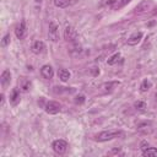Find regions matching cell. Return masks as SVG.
<instances>
[{
	"label": "cell",
	"mask_w": 157,
	"mask_h": 157,
	"mask_svg": "<svg viewBox=\"0 0 157 157\" xmlns=\"http://www.w3.org/2000/svg\"><path fill=\"white\" fill-rule=\"evenodd\" d=\"M123 135H124V132L121 130H105V131L99 132L96 136V140L99 141V142H105V141H110L113 139L120 137Z\"/></svg>",
	"instance_id": "1"
},
{
	"label": "cell",
	"mask_w": 157,
	"mask_h": 157,
	"mask_svg": "<svg viewBox=\"0 0 157 157\" xmlns=\"http://www.w3.org/2000/svg\"><path fill=\"white\" fill-rule=\"evenodd\" d=\"M59 37H60V34H59V26L54 21H50L49 22V28H48V38L52 42H58Z\"/></svg>",
	"instance_id": "2"
},
{
	"label": "cell",
	"mask_w": 157,
	"mask_h": 157,
	"mask_svg": "<svg viewBox=\"0 0 157 157\" xmlns=\"http://www.w3.org/2000/svg\"><path fill=\"white\" fill-rule=\"evenodd\" d=\"M52 147H53V150H54L55 153L64 155L66 152V150H67V142L65 140H63V139H58V140H55L53 142Z\"/></svg>",
	"instance_id": "3"
},
{
	"label": "cell",
	"mask_w": 157,
	"mask_h": 157,
	"mask_svg": "<svg viewBox=\"0 0 157 157\" xmlns=\"http://www.w3.org/2000/svg\"><path fill=\"white\" fill-rule=\"evenodd\" d=\"M44 109L48 114H56L61 110V105H60V103H58L55 101H49V102L45 103Z\"/></svg>",
	"instance_id": "4"
},
{
	"label": "cell",
	"mask_w": 157,
	"mask_h": 157,
	"mask_svg": "<svg viewBox=\"0 0 157 157\" xmlns=\"http://www.w3.org/2000/svg\"><path fill=\"white\" fill-rule=\"evenodd\" d=\"M78 37L76 29L72 27V26H66L65 29H64V38L67 40V42H74L76 40Z\"/></svg>",
	"instance_id": "5"
},
{
	"label": "cell",
	"mask_w": 157,
	"mask_h": 157,
	"mask_svg": "<svg viewBox=\"0 0 157 157\" xmlns=\"http://www.w3.org/2000/svg\"><path fill=\"white\" fill-rule=\"evenodd\" d=\"M152 6H153V2H152L151 0H144V1H141V2L135 7V13H144V12L148 11Z\"/></svg>",
	"instance_id": "6"
},
{
	"label": "cell",
	"mask_w": 157,
	"mask_h": 157,
	"mask_svg": "<svg viewBox=\"0 0 157 157\" xmlns=\"http://www.w3.org/2000/svg\"><path fill=\"white\" fill-rule=\"evenodd\" d=\"M26 33H27L26 23H25V21H21V22L16 26V28H15V34H16V37H17L18 39H23V38L26 37Z\"/></svg>",
	"instance_id": "7"
},
{
	"label": "cell",
	"mask_w": 157,
	"mask_h": 157,
	"mask_svg": "<svg viewBox=\"0 0 157 157\" xmlns=\"http://www.w3.org/2000/svg\"><path fill=\"white\" fill-rule=\"evenodd\" d=\"M142 39V32H134L126 40V43L129 45H136L140 40Z\"/></svg>",
	"instance_id": "8"
},
{
	"label": "cell",
	"mask_w": 157,
	"mask_h": 157,
	"mask_svg": "<svg viewBox=\"0 0 157 157\" xmlns=\"http://www.w3.org/2000/svg\"><path fill=\"white\" fill-rule=\"evenodd\" d=\"M31 49H32V52H33L34 54H42V53L45 50V44H44V42H42V40H36V42L32 44Z\"/></svg>",
	"instance_id": "9"
},
{
	"label": "cell",
	"mask_w": 157,
	"mask_h": 157,
	"mask_svg": "<svg viewBox=\"0 0 157 157\" xmlns=\"http://www.w3.org/2000/svg\"><path fill=\"white\" fill-rule=\"evenodd\" d=\"M40 74H42V76L44 78L50 80L53 77V75H54V71H53V67L50 65H43L42 69H40Z\"/></svg>",
	"instance_id": "10"
},
{
	"label": "cell",
	"mask_w": 157,
	"mask_h": 157,
	"mask_svg": "<svg viewBox=\"0 0 157 157\" xmlns=\"http://www.w3.org/2000/svg\"><path fill=\"white\" fill-rule=\"evenodd\" d=\"M0 81H1L2 87H6L11 81V72L9 70H4L1 74V77H0Z\"/></svg>",
	"instance_id": "11"
},
{
	"label": "cell",
	"mask_w": 157,
	"mask_h": 157,
	"mask_svg": "<svg viewBox=\"0 0 157 157\" xmlns=\"http://www.w3.org/2000/svg\"><path fill=\"white\" fill-rule=\"evenodd\" d=\"M18 102H20V92H18V90L15 88V90H12V93L10 96V103L12 105H16Z\"/></svg>",
	"instance_id": "12"
},
{
	"label": "cell",
	"mask_w": 157,
	"mask_h": 157,
	"mask_svg": "<svg viewBox=\"0 0 157 157\" xmlns=\"http://www.w3.org/2000/svg\"><path fill=\"white\" fill-rule=\"evenodd\" d=\"M144 157H157V148L156 147H148L145 151H142Z\"/></svg>",
	"instance_id": "13"
},
{
	"label": "cell",
	"mask_w": 157,
	"mask_h": 157,
	"mask_svg": "<svg viewBox=\"0 0 157 157\" xmlns=\"http://www.w3.org/2000/svg\"><path fill=\"white\" fill-rule=\"evenodd\" d=\"M131 0H115V2L112 5V9L113 10H119L121 7H124L126 4H129Z\"/></svg>",
	"instance_id": "14"
},
{
	"label": "cell",
	"mask_w": 157,
	"mask_h": 157,
	"mask_svg": "<svg viewBox=\"0 0 157 157\" xmlns=\"http://www.w3.org/2000/svg\"><path fill=\"white\" fill-rule=\"evenodd\" d=\"M71 2H72V0H54V5L60 9L67 7L69 5H71Z\"/></svg>",
	"instance_id": "15"
},
{
	"label": "cell",
	"mask_w": 157,
	"mask_h": 157,
	"mask_svg": "<svg viewBox=\"0 0 157 157\" xmlns=\"http://www.w3.org/2000/svg\"><path fill=\"white\" fill-rule=\"evenodd\" d=\"M58 75H59V77H60V80L61 81H67L69 78H70V72L67 71V70H65V69H60L59 71H58Z\"/></svg>",
	"instance_id": "16"
},
{
	"label": "cell",
	"mask_w": 157,
	"mask_h": 157,
	"mask_svg": "<svg viewBox=\"0 0 157 157\" xmlns=\"http://www.w3.org/2000/svg\"><path fill=\"white\" fill-rule=\"evenodd\" d=\"M119 59H120V53H115L113 56H110V58L107 60V64H108V65H114L115 63H118Z\"/></svg>",
	"instance_id": "17"
},
{
	"label": "cell",
	"mask_w": 157,
	"mask_h": 157,
	"mask_svg": "<svg viewBox=\"0 0 157 157\" xmlns=\"http://www.w3.org/2000/svg\"><path fill=\"white\" fill-rule=\"evenodd\" d=\"M29 86H31V82L28 80H26V78H22V81H21V88H22V91L23 92H27L29 90Z\"/></svg>",
	"instance_id": "18"
},
{
	"label": "cell",
	"mask_w": 157,
	"mask_h": 157,
	"mask_svg": "<svg viewBox=\"0 0 157 157\" xmlns=\"http://www.w3.org/2000/svg\"><path fill=\"white\" fill-rule=\"evenodd\" d=\"M150 87H151V82L148 80H144L142 83H141V86H140V90L142 92H146L147 90H150Z\"/></svg>",
	"instance_id": "19"
},
{
	"label": "cell",
	"mask_w": 157,
	"mask_h": 157,
	"mask_svg": "<svg viewBox=\"0 0 157 157\" xmlns=\"http://www.w3.org/2000/svg\"><path fill=\"white\" fill-rule=\"evenodd\" d=\"M134 107L136 109H139V110H145L146 109V103L142 102V101H137V102L134 103Z\"/></svg>",
	"instance_id": "20"
},
{
	"label": "cell",
	"mask_w": 157,
	"mask_h": 157,
	"mask_svg": "<svg viewBox=\"0 0 157 157\" xmlns=\"http://www.w3.org/2000/svg\"><path fill=\"white\" fill-rule=\"evenodd\" d=\"M147 128H150V124H147V123H144V124H139V125H137V130H139V131L150 132V130H147Z\"/></svg>",
	"instance_id": "21"
},
{
	"label": "cell",
	"mask_w": 157,
	"mask_h": 157,
	"mask_svg": "<svg viewBox=\"0 0 157 157\" xmlns=\"http://www.w3.org/2000/svg\"><path fill=\"white\" fill-rule=\"evenodd\" d=\"M117 85H118V82H109V83H104L102 87H103L104 91H110V90H112L110 87H112V86H117Z\"/></svg>",
	"instance_id": "22"
},
{
	"label": "cell",
	"mask_w": 157,
	"mask_h": 157,
	"mask_svg": "<svg viewBox=\"0 0 157 157\" xmlns=\"http://www.w3.org/2000/svg\"><path fill=\"white\" fill-rule=\"evenodd\" d=\"M10 43V34H6L1 40V47H6Z\"/></svg>",
	"instance_id": "23"
},
{
	"label": "cell",
	"mask_w": 157,
	"mask_h": 157,
	"mask_svg": "<svg viewBox=\"0 0 157 157\" xmlns=\"http://www.w3.org/2000/svg\"><path fill=\"white\" fill-rule=\"evenodd\" d=\"M148 147H150V146H148L147 141H142V142H141V150H142V151H145V150L148 148Z\"/></svg>",
	"instance_id": "24"
},
{
	"label": "cell",
	"mask_w": 157,
	"mask_h": 157,
	"mask_svg": "<svg viewBox=\"0 0 157 157\" xmlns=\"http://www.w3.org/2000/svg\"><path fill=\"white\" fill-rule=\"evenodd\" d=\"M83 101H85V97H83V96L76 97V99H75V102H76V103H83Z\"/></svg>",
	"instance_id": "25"
}]
</instances>
